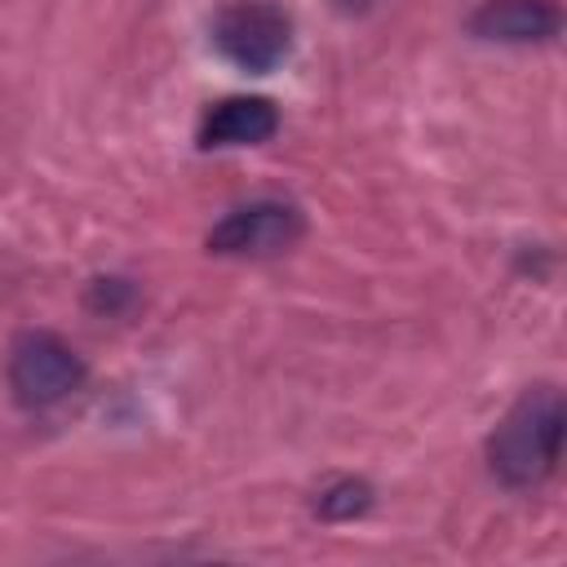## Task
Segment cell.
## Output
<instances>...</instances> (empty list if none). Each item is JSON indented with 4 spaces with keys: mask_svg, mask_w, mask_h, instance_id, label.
Here are the masks:
<instances>
[{
    "mask_svg": "<svg viewBox=\"0 0 567 567\" xmlns=\"http://www.w3.org/2000/svg\"><path fill=\"white\" fill-rule=\"evenodd\" d=\"M563 394L554 385L523 390L487 439V465L505 487H536L554 474L563 452Z\"/></svg>",
    "mask_w": 567,
    "mask_h": 567,
    "instance_id": "cell-1",
    "label": "cell"
},
{
    "mask_svg": "<svg viewBox=\"0 0 567 567\" xmlns=\"http://www.w3.org/2000/svg\"><path fill=\"white\" fill-rule=\"evenodd\" d=\"M84 381V359L58 332H22L9 350V390L22 408H53Z\"/></svg>",
    "mask_w": 567,
    "mask_h": 567,
    "instance_id": "cell-2",
    "label": "cell"
},
{
    "mask_svg": "<svg viewBox=\"0 0 567 567\" xmlns=\"http://www.w3.org/2000/svg\"><path fill=\"white\" fill-rule=\"evenodd\" d=\"M213 40H217L221 58H230L235 66L261 75V71H275L288 58L292 22H288L284 9H275L266 0H239V4L217 13Z\"/></svg>",
    "mask_w": 567,
    "mask_h": 567,
    "instance_id": "cell-3",
    "label": "cell"
},
{
    "mask_svg": "<svg viewBox=\"0 0 567 567\" xmlns=\"http://www.w3.org/2000/svg\"><path fill=\"white\" fill-rule=\"evenodd\" d=\"M306 235V217L288 199H252L244 208H230L213 230L208 248L221 257H275L288 252Z\"/></svg>",
    "mask_w": 567,
    "mask_h": 567,
    "instance_id": "cell-4",
    "label": "cell"
},
{
    "mask_svg": "<svg viewBox=\"0 0 567 567\" xmlns=\"http://www.w3.org/2000/svg\"><path fill=\"white\" fill-rule=\"evenodd\" d=\"M563 27L558 0H483L470 13V31L478 40H501V44H540L554 40Z\"/></svg>",
    "mask_w": 567,
    "mask_h": 567,
    "instance_id": "cell-5",
    "label": "cell"
},
{
    "mask_svg": "<svg viewBox=\"0 0 567 567\" xmlns=\"http://www.w3.org/2000/svg\"><path fill=\"white\" fill-rule=\"evenodd\" d=\"M279 128V111L270 97H226L199 124V146H257Z\"/></svg>",
    "mask_w": 567,
    "mask_h": 567,
    "instance_id": "cell-6",
    "label": "cell"
},
{
    "mask_svg": "<svg viewBox=\"0 0 567 567\" xmlns=\"http://www.w3.org/2000/svg\"><path fill=\"white\" fill-rule=\"evenodd\" d=\"M372 505V492H368V483H354V478H341V483H332L323 496H319V518H332V523H341V518H354V514H363Z\"/></svg>",
    "mask_w": 567,
    "mask_h": 567,
    "instance_id": "cell-7",
    "label": "cell"
},
{
    "mask_svg": "<svg viewBox=\"0 0 567 567\" xmlns=\"http://www.w3.org/2000/svg\"><path fill=\"white\" fill-rule=\"evenodd\" d=\"M332 4H337V9H368L372 0H332Z\"/></svg>",
    "mask_w": 567,
    "mask_h": 567,
    "instance_id": "cell-8",
    "label": "cell"
}]
</instances>
